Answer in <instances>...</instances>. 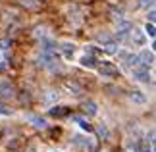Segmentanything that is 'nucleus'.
I'll use <instances>...</instances> for the list:
<instances>
[{
    "label": "nucleus",
    "mask_w": 156,
    "mask_h": 152,
    "mask_svg": "<svg viewBox=\"0 0 156 152\" xmlns=\"http://www.w3.org/2000/svg\"><path fill=\"white\" fill-rule=\"evenodd\" d=\"M118 42L116 41H110V39H108V41H104L102 42V48H100V50H102V52H106V54H116L118 52Z\"/></svg>",
    "instance_id": "nucleus-9"
},
{
    "label": "nucleus",
    "mask_w": 156,
    "mask_h": 152,
    "mask_svg": "<svg viewBox=\"0 0 156 152\" xmlns=\"http://www.w3.org/2000/svg\"><path fill=\"white\" fill-rule=\"evenodd\" d=\"M139 6H141V8H145V10H148V8H152V6H154V0H139Z\"/></svg>",
    "instance_id": "nucleus-22"
},
{
    "label": "nucleus",
    "mask_w": 156,
    "mask_h": 152,
    "mask_svg": "<svg viewBox=\"0 0 156 152\" xmlns=\"http://www.w3.org/2000/svg\"><path fill=\"white\" fill-rule=\"evenodd\" d=\"M131 41H133V44L135 46H145V42H147V35L141 31V29H131Z\"/></svg>",
    "instance_id": "nucleus-4"
},
{
    "label": "nucleus",
    "mask_w": 156,
    "mask_h": 152,
    "mask_svg": "<svg viewBox=\"0 0 156 152\" xmlns=\"http://www.w3.org/2000/svg\"><path fill=\"white\" fill-rule=\"evenodd\" d=\"M98 71H100V75H106V77L118 75V68H116L112 62H102V65L98 68Z\"/></svg>",
    "instance_id": "nucleus-6"
},
{
    "label": "nucleus",
    "mask_w": 156,
    "mask_h": 152,
    "mask_svg": "<svg viewBox=\"0 0 156 152\" xmlns=\"http://www.w3.org/2000/svg\"><path fill=\"white\" fill-rule=\"evenodd\" d=\"M137 144V152H154V144L148 141H139Z\"/></svg>",
    "instance_id": "nucleus-12"
},
{
    "label": "nucleus",
    "mask_w": 156,
    "mask_h": 152,
    "mask_svg": "<svg viewBox=\"0 0 156 152\" xmlns=\"http://www.w3.org/2000/svg\"><path fill=\"white\" fill-rule=\"evenodd\" d=\"M14 94H16V90L10 83H6V81L0 83V96H2V98H12Z\"/></svg>",
    "instance_id": "nucleus-8"
},
{
    "label": "nucleus",
    "mask_w": 156,
    "mask_h": 152,
    "mask_svg": "<svg viewBox=\"0 0 156 152\" xmlns=\"http://www.w3.org/2000/svg\"><path fill=\"white\" fill-rule=\"evenodd\" d=\"M79 64L83 65V68H89V69H94L97 68V64H98V60L94 58V56H91V54H85L81 60H79Z\"/></svg>",
    "instance_id": "nucleus-7"
},
{
    "label": "nucleus",
    "mask_w": 156,
    "mask_h": 152,
    "mask_svg": "<svg viewBox=\"0 0 156 152\" xmlns=\"http://www.w3.org/2000/svg\"><path fill=\"white\" fill-rule=\"evenodd\" d=\"M139 64L145 65V68H151V65L154 64V52L152 50H143L139 54Z\"/></svg>",
    "instance_id": "nucleus-5"
},
{
    "label": "nucleus",
    "mask_w": 156,
    "mask_h": 152,
    "mask_svg": "<svg viewBox=\"0 0 156 152\" xmlns=\"http://www.w3.org/2000/svg\"><path fill=\"white\" fill-rule=\"evenodd\" d=\"M66 89H69V90H73V93H79V87L73 83H66Z\"/></svg>",
    "instance_id": "nucleus-24"
},
{
    "label": "nucleus",
    "mask_w": 156,
    "mask_h": 152,
    "mask_svg": "<svg viewBox=\"0 0 156 152\" xmlns=\"http://www.w3.org/2000/svg\"><path fill=\"white\" fill-rule=\"evenodd\" d=\"M85 112H87L89 115H97V114H98V106H97V102L89 100L87 104H85Z\"/></svg>",
    "instance_id": "nucleus-15"
},
{
    "label": "nucleus",
    "mask_w": 156,
    "mask_h": 152,
    "mask_svg": "<svg viewBox=\"0 0 156 152\" xmlns=\"http://www.w3.org/2000/svg\"><path fill=\"white\" fill-rule=\"evenodd\" d=\"M131 29H133V25H131L129 21H118V31H116V39L118 41H123V39H127V35L131 33Z\"/></svg>",
    "instance_id": "nucleus-3"
},
{
    "label": "nucleus",
    "mask_w": 156,
    "mask_h": 152,
    "mask_svg": "<svg viewBox=\"0 0 156 152\" xmlns=\"http://www.w3.org/2000/svg\"><path fill=\"white\" fill-rule=\"evenodd\" d=\"M154 17H156V14H154V10L151 8V12H148V21H151V23H154Z\"/></svg>",
    "instance_id": "nucleus-26"
},
{
    "label": "nucleus",
    "mask_w": 156,
    "mask_h": 152,
    "mask_svg": "<svg viewBox=\"0 0 156 152\" xmlns=\"http://www.w3.org/2000/svg\"><path fill=\"white\" fill-rule=\"evenodd\" d=\"M147 35V37H151V39H154V35H156V27H154V23H151L148 21L147 25H145V31H143Z\"/></svg>",
    "instance_id": "nucleus-17"
},
{
    "label": "nucleus",
    "mask_w": 156,
    "mask_h": 152,
    "mask_svg": "<svg viewBox=\"0 0 156 152\" xmlns=\"http://www.w3.org/2000/svg\"><path fill=\"white\" fill-rule=\"evenodd\" d=\"M68 114V108L66 106H54L50 110V115H66Z\"/></svg>",
    "instance_id": "nucleus-18"
},
{
    "label": "nucleus",
    "mask_w": 156,
    "mask_h": 152,
    "mask_svg": "<svg viewBox=\"0 0 156 152\" xmlns=\"http://www.w3.org/2000/svg\"><path fill=\"white\" fill-rule=\"evenodd\" d=\"M75 121L79 123V127H81L83 131H91V129H93L91 123H89V121H85V119H81V118H75Z\"/></svg>",
    "instance_id": "nucleus-19"
},
{
    "label": "nucleus",
    "mask_w": 156,
    "mask_h": 152,
    "mask_svg": "<svg viewBox=\"0 0 156 152\" xmlns=\"http://www.w3.org/2000/svg\"><path fill=\"white\" fill-rule=\"evenodd\" d=\"M129 98H131V102H135V104H147V94L141 93V90L129 93Z\"/></svg>",
    "instance_id": "nucleus-10"
},
{
    "label": "nucleus",
    "mask_w": 156,
    "mask_h": 152,
    "mask_svg": "<svg viewBox=\"0 0 156 152\" xmlns=\"http://www.w3.org/2000/svg\"><path fill=\"white\" fill-rule=\"evenodd\" d=\"M0 115H12V110H8L4 104H0Z\"/></svg>",
    "instance_id": "nucleus-23"
},
{
    "label": "nucleus",
    "mask_w": 156,
    "mask_h": 152,
    "mask_svg": "<svg viewBox=\"0 0 156 152\" xmlns=\"http://www.w3.org/2000/svg\"><path fill=\"white\" fill-rule=\"evenodd\" d=\"M73 144H75V147H79L81 150H85V152H94V141H93V139H89V137L77 135L73 139Z\"/></svg>",
    "instance_id": "nucleus-2"
},
{
    "label": "nucleus",
    "mask_w": 156,
    "mask_h": 152,
    "mask_svg": "<svg viewBox=\"0 0 156 152\" xmlns=\"http://www.w3.org/2000/svg\"><path fill=\"white\" fill-rule=\"evenodd\" d=\"M27 119L31 121V123L37 127V129H44V127L48 125V123H46V119H44V118H39V115H29Z\"/></svg>",
    "instance_id": "nucleus-11"
},
{
    "label": "nucleus",
    "mask_w": 156,
    "mask_h": 152,
    "mask_svg": "<svg viewBox=\"0 0 156 152\" xmlns=\"http://www.w3.org/2000/svg\"><path fill=\"white\" fill-rule=\"evenodd\" d=\"M54 48H56V44H54L52 41H43V52L44 54H54Z\"/></svg>",
    "instance_id": "nucleus-16"
},
{
    "label": "nucleus",
    "mask_w": 156,
    "mask_h": 152,
    "mask_svg": "<svg viewBox=\"0 0 156 152\" xmlns=\"http://www.w3.org/2000/svg\"><path fill=\"white\" fill-rule=\"evenodd\" d=\"M44 102H52V100H58V93H54V90H48V93L44 94Z\"/></svg>",
    "instance_id": "nucleus-21"
},
{
    "label": "nucleus",
    "mask_w": 156,
    "mask_h": 152,
    "mask_svg": "<svg viewBox=\"0 0 156 152\" xmlns=\"http://www.w3.org/2000/svg\"><path fill=\"white\" fill-rule=\"evenodd\" d=\"M123 65H125V68H129V69H133V68H137V65H141V64H139V56H137V54H129L127 60L123 62Z\"/></svg>",
    "instance_id": "nucleus-13"
},
{
    "label": "nucleus",
    "mask_w": 156,
    "mask_h": 152,
    "mask_svg": "<svg viewBox=\"0 0 156 152\" xmlns=\"http://www.w3.org/2000/svg\"><path fill=\"white\" fill-rule=\"evenodd\" d=\"M98 135L102 137V139H108V137H110V133H108V127H106L104 123L98 125Z\"/></svg>",
    "instance_id": "nucleus-20"
},
{
    "label": "nucleus",
    "mask_w": 156,
    "mask_h": 152,
    "mask_svg": "<svg viewBox=\"0 0 156 152\" xmlns=\"http://www.w3.org/2000/svg\"><path fill=\"white\" fill-rule=\"evenodd\" d=\"M60 48H62V52L66 54V58H71L73 56V50H75V44L73 42H62Z\"/></svg>",
    "instance_id": "nucleus-14"
},
{
    "label": "nucleus",
    "mask_w": 156,
    "mask_h": 152,
    "mask_svg": "<svg viewBox=\"0 0 156 152\" xmlns=\"http://www.w3.org/2000/svg\"><path fill=\"white\" fill-rule=\"evenodd\" d=\"M4 69H6V64H4V62H0V71H4Z\"/></svg>",
    "instance_id": "nucleus-27"
},
{
    "label": "nucleus",
    "mask_w": 156,
    "mask_h": 152,
    "mask_svg": "<svg viewBox=\"0 0 156 152\" xmlns=\"http://www.w3.org/2000/svg\"><path fill=\"white\" fill-rule=\"evenodd\" d=\"M125 152H137V144L135 143H129L127 147H125Z\"/></svg>",
    "instance_id": "nucleus-25"
},
{
    "label": "nucleus",
    "mask_w": 156,
    "mask_h": 152,
    "mask_svg": "<svg viewBox=\"0 0 156 152\" xmlns=\"http://www.w3.org/2000/svg\"><path fill=\"white\" fill-rule=\"evenodd\" d=\"M131 77L135 79V81L139 83H151V71H148V68H145V65H137V68L131 69Z\"/></svg>",
    "instance_id": "nucleus-1"
}]
</instances>
